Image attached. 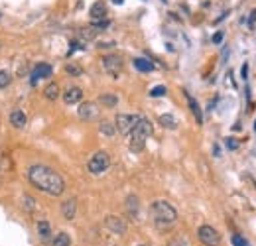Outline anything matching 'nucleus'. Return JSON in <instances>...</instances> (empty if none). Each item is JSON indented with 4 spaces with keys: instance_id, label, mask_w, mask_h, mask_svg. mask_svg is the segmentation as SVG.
I'll return each instance as SVG.
<instances>
[{
    "instance_id": "obj_1",
    "label": "nucleus",
    "mask_w": 256,
    "mask_h": 246,
    "mask_svg": "<svg viewBox=\"0 0 256 246\" xmlns=\"http://www.w3.org/2000/svg\"><path fill=\"white\" fill-rule=\"evenodd\" d=\"M28 179L34 187H38L40 191L48 193V195H53V197H59L63 191H65V181L63 177L51 170L50 166H44V164H34L30 166L28 170Z\"/></svg>"
},
{
    "instance_id": "obj_2",
    "label": "nucleus",
    "mask_w": 256,
    "mask_h": 246,
    "mask_svg": "<svg viewBox=\"0 0 256 246\" xmlns=\"http://www.w3.org/2000/svg\"><path fill=\"white\" fill-rule=\"evenodd\" d=\"M150 217L158 228H170L178 221V211L168 201H154L150 205Z\"/></svg>"
},
{
    "instance_id": "obj_3",
    "label": "nucleus",
    "mask_w": 256,
    "mask_h": 246,
    "mask_svg": "<svg viewBox=\"0 0 256 246\" xmlns=\"http://www.w3.org/2000/svg\"><path fill=\"white\" fill-rule=\"evenodd\" d=\"M152 122L148 120V118H144V116H140V120H138V124L134 126V130L130 132V152H134V154H140L142 150H144V146H146V140L152 136Z\"/></svg>"
},
{
    "instance_id": "obj_4",
    "label": "nucleus",
    "mask_w": 256,
    "mask_h": 246,
    "mask_svg": "<svg viewBox=\"0 0 256 246\" xmlns=\"http://www.w3.org/2000/svg\"><path fill=\"white\" fill-rule=\"evenodd\" d=\"M138 120H140V114H124V112H120L114 118V128L122 136H128V134L134 130V126L138 124Z\"/></svg>"
},
{
    "instance_id": "obj_5",
    "label": "nucleus",
    "mask_w": 256,
    "mask_h": 246,
    "mask_svg": "<svg viewBox=\"0 0 256 246\" xmlns=\"http://www.w3.org/2000/svg\"><path fill=\"white\" fill-rule=\"evenodd\" d=\"M108 166H110V156H108L106 152H97V154L89 160L87 170H89V173H93V175H101V173H104V172L108 170Z\"/></svg>"
},
{
    "instance_id": "obj_6",
    "label": "nucleus",
    "mask_w": 256,
    "mask_h": 246,
    "mask_svg": "<svg viewBox=\"0 0 256 246\" xmlns=\"http://www.w3.org/2000/svg\"><path fill=\"white\" fill-rule=\"evenodd\" d=\"M197 236H199V240H201L205 246H219V244H221V234L217 232V228H213V226H209V224L199 226Z\"/></svg>"
},
{
    "instance_id": "obj_7",
    "label": "nucleus",
    "mask_w": 256,
    "mask_h": 246,
    "mask_svg": "<svg viewBox=\"0 0 256 246\" xmlns=\"http://www.w3.org/2000/svg\"><path fill=\"white\" fill-rule=\"evenodd\" d=\"M101 63H102V69H104L112 79H118V75H120V71H122V59H120L118 55H104V57L101 59Z\"/></svg>"
},
{
    "instance_id": "obj_8",
    "label": "nucleus",
    "mask_w": 256,
    "mask_h": 246,
    "mask_svg": "<svg viewBox=\"0 0 256 246\" xmlns=\"http://www.w3.org/2000/svg\"><path fill=\"white\" fill-rule=\"evenodd\" d=\"M51 73H53V69L50 63H38L32 71V85H38L40 79H50Z\"/></svg>"
},
{
    "instance_id": "obj_9",
    "label": "nucleus",
    "mask_w": 256,
    "mask_h": 246,
    "mask_svg": "<svg viewBox=\"0 0 256 246\" xmlns=\"http://www.w3.org/2000/svg\"><path fill=\"white\" fill-rule=\"evenodd\" d=\"M104 226H106L110 232H114V234H124V232H126V222H124L120 217H114V215H108V217L104 219Z\"/></svg>"
},
{
    "instance_id": "obj_10",
    "label": "nucleus",
    "mask_w": 256,
    "mask_h": 246,
    "mask_svg": "<svg viewBox=\"0 0 256 246\" xmlns=\"http://www.w3.org/2000/svg\"><path fill=\"white\" fill-rule=\"evenodd\" d=\"M10 124L14 126V128H26V124H28V116H26V112L24 110H20V108H14L12 112H10Z\"/></svg>"
},
{
    "instance_id": "obj_11",
    "label": "nucleus",
    "mask_w": 256,
    "mask_h": 246,
    "mask_svg": "<svg viewBox=\"0 0 256 246\" xmlns=\"http://www.w3.org/2000/svg\"><path fill=\"white\" fill-rule=\"evenodd\" d=\"M79 118H83V120H93L97 114H99V110H97V104L95 102H83L81 106H79Z\"/></svg>"
},
{
    "instance_id": "obj_12",
    "label": "nucleus",
    "mask_w": 256,
    "mask_h": 246,
    "mask_svg": "<svg viewBox=\"0 0 256 246\" xmlns=\"http://www.w3.org/2000/svg\"><path fill=\"white\" fill-rule=\"evenodd\" d=\"M81 98H83V89H79V87H69V89L63 93L65 104H77Z\"/></svg>"
},
{
    "instance_id": "obj_13",
    "label": "nucleus",
    "mask_w": 256,
    "mask_h": 246,
    "mask_svg": "<svg viewBox=\"0 0 256 246\" xmlns=\"http://www.w3.org/2000/svg\"><path fill=\"white\" fill-rule=\"evenodd\" d=\"M138 209H140V199L136 195H128L126 197V211H128V215H130L132 219H136L138 217Z\"/></svg>"
},
{
    "instance_id": "obj_14",
    "label": "nucleus",
    "mask_w": 256,
    "mask_h": 246,
    "mask_svg": "<svg viewBox=\"0 0 256 246\" xmlns=\"http://www.w3.org/2000/svg\"><path fill=\"white\" fill-rule=\"evenodd\" d=\"M61 213L67 221H73L75 219V213H77V201L75 199H67L63 205H61Z\"/></svg>"
},
{
    "instance_id": "obj_15",
    "label": "nucleus",
    "mask_w": 256,
    "mask_h": 246,
    "mask_svg": "<svg viewBox=\"0 0 256 246\" xmlns=\"http://www.w3.org/2000/svg\"><path fill=\"white\" fill-rule=\"evenodd\" d=\"M36 228H38V236H40L42 242H50V240H51L53 234H51V226H50L48 221H40Z\"/></svg>"
},
{
    "instance_id": "obj_16",
    "label": "nucleus",
    "mask_w": 256,
    "mask_h": 246,
    "mask_svg": "<svg viewBox=\"0 0 256 246\" xmlns=\"http://www.w3.org/2000/svg\"><path fill=\"white\" fill-rule=\"evenodd\" d=\"M91 18L93 20H102L106 18V4L102 2V0H99V2H95L91 6Z\"/></svg>"
},
{
    "instance_id": "obj_17",
    "label": "nucleus",
    "mask_w": 256,
    "mask_h": 246,
    "mask_svg": "<svg viewBox=\"0 0 256 246\" xmlns=\"http://www.w3.org/2000/svg\"><path fill=\"white\" fill-rule=\"evenodd\" d=\"M185 97H187L189 108H191V112H193V116H195V120H197V124H203V112H201V106L197 104V100H195L191 95H185Z\"/></svg>"
},
{
    "instance_id": "obj_18",
    "label": "nucleus",
    "mask_w": 256,
    "mask_h": 246,
    "mask_svg": "<svg viewBox=\"0 0 256 246\" xmlns=\"http://www.w3.org/2000/svg\"><path fill=\"white\" fill-rule=\"evenodd\" d=\"M99 102H101L102 106H106V108H114V106L118 104V97H116L114 93H102V95L99 97Z\"/></svg>"
},
{
    "instance_id": "obj_19",
    "label": "nucleus",
    "mask_w": 256,
    "mask_h": 246,
    "mask_svg": "<svg viewBox=\"0 0 256 246\" xmlns=\"http://www.w3.org/2000/svg\"><path fill=\"white\" fill-rule=\"evenodd\" d=\"M59 95H61V91H59V85H57V83H50V85L44 89V97H46L48 100H57Z\"/></svg>"
},
{
    "instance_id": "obj_20",
    "label": "nucleus",
    "mask_w": 256,
    "mask_h": 246,
    "mask_svg": "<svg viewBox=\"0 0 256 246\" xmlns=\"http://www.w3.org/2000/svg\"><path fill=\"white\" fill-rule=\"evenodd\" d=\"M160 124H162L164 128H168V130H176V128H178V120H176L172 114H162V116H160Z\"/></svg>"
},
{
    "instance_id": "obj_21",
    "label": "nucleus",
    "mask_w": 256,
    "mask_h": 246,
    "mask_svg": "<svg viewBox=\"0 0 256 246\" xmlns=\"http://www.w3.org/2000/svg\"><path fill=\"white\" fill-rule=\"evenodd\" d=\"M51 246H71V236L67 232H59V234L53 236Z\"/></svg>"
},
{
    "instance_id": "obj_22",
    "label": "nucleus",
    "mask_w": 256,
    "mask_h": 246,
    "mask_svg": "<svg viewBox=\"0 0 256 246\" xmlns=\"http://www.w3.org/2000/svg\"><path fill=\"white\" fill-rule=\"evenodd\" d=\"M134 67H136L138 71H144V73L154 71V63H150L148 59H142V57H136V59H134Z\"/></svg>"
},
{
    "instance_id": "obj_23",
    "label": "nucleus",
    "mask_w": 256,
    "mask_h": 246,
    "mask_svg": "<svg viewBox=\"0 0 256 246\" xmlns=\"http://www.w3.org/2000/svg\"><path fill=\"white\" fill-rule=\"evenodd\" d=\"M99 130H101V134H104V136H112V134L116 132L114 124H112V122H108V120H102V122H101Z\"/></svg>"
},
{
    "instance_id": "obj_24",
    "label": "nucleus",
    "mask_w": 256,
    "mask_h": 246,
    "mask_svg": "<svg viewBox=\"0 0 256 246\" xmlns=\"http://www.w3.org/2000/svg\"><path fill=\"white\" fill-rule=\"evenodd\" d=\"M22 207H24L28 213H32V211L36 209V199L30 197V195H24V197H22Z\"/></svg>"
},
{
    "instance_id": "obj_25",
    "label": "nucleus",
    "mask_w": 256,
    "mask_h": 246,
    "mask_svg": "<svg viewBox=\"0 0 256 246\" xmlns=\"http://www.w3.org/2000/svg\"><path fill=\"white\" fill-rule=\"evenodd\" d=\"M10 85V73L6 69H0V89H6Z\"/></svg>"
},
{
    "instance_id": "obj_26",
    "label": "nucleus",
    "mask_w": 256,
    "mask_h": 246,
    "mask_svg": "<svg viewBox=\"0 0 256 246\" xmlns=\"http://www.w3.org/2000/svg\"><path fill=\"white\" fill-rule=\"evenodd\" d=\"M108 26H110V20H106V18H102V20H93V24H91L93 30H106Z\"/></svg>"
},
{
    "instance_id": "obj_27",
    "label": "nucleus",
    "mask_w": 256,
    "mask_h": 246,
    "mask_svg": "<svg viewBox=\"0 0 256 246\" xmlns=\"http://www.w3.org/2000/svg\"><path fill=\"white\" fill-rule=\"evenodd\" d=\"M65 71H67L69 75H73V77H79V75L83 73V69H81L77 63H67V65H65Z\"/></svg>"
},
{
    "instance_id": "obj_28",
    "label": "nucleus",
    "mask_w": 256,
    "mask_h": 246,
    "mask_svg": "<svg viewBox=\"0 0 256 246\" xmlns=\"http://www.w3.org/2000/svg\"><path fill=\"white\" fill-rule=\"evenodd\" d=\"M166 93H168V89H166L164 85H158V87H154V89L150 91V97H154V98H156V97H164Z\"/></svg>"
},
{
    "instance_id": "obj_29",
    "label": "nucleus",
    "mask_w": 256,
    "mask_h": 246,
    "mask_svg": "<svg viewBox=\"0 0 256 246\" xmlns=\"http://www.w3.org/2000/svg\"><path fill=\"white\" fill-rule=\"evenodd\" d=\"M230 240H232V246H248V242L242 236H238V234H234Z\"/></svg>"
},
{
    "instance_id": "obj_30",
    "label": "nucleus",
    "mask_w": 256,
    "mask_h": 246,
    "mask_svg": "<svg viewBox=\"0 0 256 246\" xmlns=\"http://www.w3.org/2000/svg\"><path fill=\"white\" fill-rule=\"evenodd\" d=\"M225 146H227L229 150H236V148H238V140H236V138H227V140H225Z\"/></svg>"
},
{
    "instance_id": "obj_31",
    "label": "nucleus",
    "mask_w": 256,
    "mask_h": 246,
    "mask_svg": "<svg viewBox=\"0 0 256 246\" xmlns=\"http://www.w3.org/2000/svg\"><path fill=\"white\" fill-rule=\"evenodd\" d=\"M248 26H250V28H254V26H256V10H252V12H250V16H248Z\"/></svg>"
},
{
    "instance_id": "obj_32",
    "label": "nucleus",
    "mask_w": 256,
    "mask_h": 246,
    "mask_svg": "<svg viewBox=\"0 0 256 246\" xmlns=\"http://www.w3.org/2000/svg\"><path fill=\"white\" fill-rule=\"evenodd\" d=\"M221 42H223V32H217L213 36V44H221Z\"/></svg>"
},
{
    "instance_id": "obj_33",
    "label": "nucleus",
    "mask_w": 256,
    "mask_h": 246,
    "mask_svg": "<svg viewBox=\"0 0 256 246\" xmlns=\"http://www.w3.org/2000/svg\"><path fill=\"white\" fill-rule=\"evenodd\" d=\"M240 75H242V79H248V65H246V63L242 65V69H240Z\"/></svg>"
},
{
    "instance_id": "obj_34",
    "label": "nucleus",
    "mask_w": 256,
    "mask_h": 246,
    "mask_svg": "<svg viewBox=\"0 0 256 246\" xmlns=\"http://www.w3.org/2000/svg\"><path fill=\"white\" fill-rule=\"evenodd\" d=\"M122 2H124V0H112V4H118V6H120Z\"/></svg>"
},
{
    "instance_id": "obj_35",
    "label": "nucleus",
    "mask_w": 256,
    "mask_h": 246,
    "mask_svg": "<svg viewBox=\"0 0 256 246\" xmlns=\"http://www.w3.org/2000/svg\"><path fill=\"white\" fill-rule=\"evenodd\" d=\"M140 246H148V244H140Z\"/></svg>"
}]
</instances>
